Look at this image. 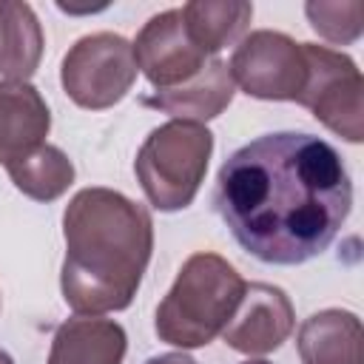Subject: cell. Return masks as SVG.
Here are the masks:
<instances>
[{
    "instance_id": "6da1fadb",
    "label": "cell",
    "mask_w": 364,
    "mask_h": 364,
    "mask_svg": "<svg viewBox=\"0 0 364 364\" xmlns=\"http://www.w3.org/2000/svg\"><path fill=\"white\" fill-rule=\"evenodd\" d=\"M213 205L250 256L264 264H301L324 253L347 222L353 182L330 142L279 131L222 162Z\"/></svg>"
},
{
    "instance_id": "7c38bea8",
    "label": "cell",
    "mask_w": 364,
    "mask_h": 364,
    "mask_svg": "<svg viewBox=\"0 0 364 364\" xmlns=\"http://www.w3.org/2000/svg\"><path fill=\"white\" fill-rule=\"evenodd\" d=\"M125 350L122 324L100 316H74L57 327L48 364H122Z\"/></svg>"
},
{
    "instance_id": "5bb4252c",
    "label": "cell",
    "mask_w": 364,
    "mask_h": 364,
    "mask_svg": "<svg viewBox=\"0 0 364 364\" xmlns=\"http://www.w3.org/2000/svg\"><path fill=\"white\" fill-rule=\"evenodd\" d=\"M43 26L28 3L0 0V74L26 82L43 57Z\"/></svg>"
},
{
    "instance_id": "9c48e42d",
    "label": "cell",
    "mask_w": 364,
    "mask_h": 364,
    "mask_svg": "<svg viewBox=\"0 0 364 364\" xmlns=\"http://www.w3.org/2000/svg\"><path fill=\"white\" fill-rule=\"evenodd\" d=\"M293 324L296 313L287 293L276 284L253 282L245 287V296L222 330V338L230 350L245 355H264L287 341Z\"/></svg>"
},
{
    "instance_id": "8fae6325",
    "label": "cell",
    "mask_w": 364,
    "mask_h": 364,
    "mask_svg": "<svg viewBox=\"0 0 364 364\" xmlns=\"http://www.w3.org/2000/svg\"><path fill=\"white\" fill-rule=\"evenodd\" d=\"M233 94H236V85H233L228 63L213 57L193 80H188L176 88H168V91H154L142 102L171 114L173 119L205 125V119L219 117L230 105Z\"/></svg>"
},
{
    "instance_id": "d6986e66",
    "label": "cell",
    "mask_w": 364,
    "mask_h": 364,
    "mask_svg": "<svg viewBox=\"0 0 364 364\" xmlns=\"http://www.w3.org/2000/svg\"><path fill=\"white\" fill-rule=\"evenodd\" d=\"M0 364H14V358H11L6 350H0Z\"/></svg>"
},
{
    "instance_id": "3957f363",
    "label": "cell",
    "mask_w": 364,
    "mask_h": 364,
    "mask_svg": "<svg viewBox=\"0 0 364 364\" xmlns=\"http://www.w3.org/2000/svg\"><path fill=\"white\" fill-rule=\"evenodd\" d=\"M247 282L216 253H193L156 307L154 330L165 344L193 350L210 344L230 321Z\"/></svg>"
},
{
    "instance_id": "e0dca14e",
    "label": "cell",
    "mask_w": 364,
    "mask_h": 364,
    "mask_svg": "<svg viewBox=\"0 0 364 364\" xmlns=\"http://www.w3.org/2000/svg\"><path fill=\"white\" fill-rule=\"evenodd\" d=\"M304 14H307L313 31L336 46H350L361 37L364 6L358 0H344V3L313 0V3H304Z\"/></svg>"
},
{
    "instance_id": "9a60e30c",
    "label": "cell",
    "mask_w": 364,
    "mask_h": 364,
    "mask_svg": "<svg viewBox=\"0 0 364 364\" xmlns=\"http://www.w3.org/2000/svg\"><path fill=\"white\" fill-rule=\"evenodd\" d=\"M179 11L191 40L208 57H216L222 48L242 40L253 20V3L245 0H193Z\"/></svg>"
},
{
    "instance_id": "7a4b0ae2",
    "label": "cell",
    "mask_w": 364,
    "mask_h": 364,
    "mask_svg": "<svg viewBox=\"0 0 364 364\" xmlns=\"http://www.w3.org/2000/svg\"><path fill=\"white\" fill-rule=\"evenodd\" d=\"M60 287L80 316L125 310L148 270L154 222L145 205L111 188H82L63 213Z\"/></svg>"
},
{
    "instance_id": "ac0fdd59",
    "label": "cell",
    "mask_w": 364,
    "mask_h": 364,
    "mask_svg": "<svg viewBox=\"0 0 364 364\" xmlns=\"http://www.w3.org/2000/svg\"><path fill=\"white\" fill-rule=\"evenodd\" d=\"M142 364H199V361L191 358V355H185V353H162V355H151Z\"/></svg>"
},
{
    "instance_id": "5b68a950",
    "label": "cell",
    "mask_w": 364,
    "mask_h": 364,
    "mask_svg": "<svg viewBox=\"0 0 364 364\" xmlns=\"http://www.w3.org/2000/svg\"><path fill=\"white\" fill-rule=\"evenodd\" d=\"M134 46L111 31L80 37L63 57L60 82L80 108L102 111L117 105L136 80Z\"/></svg>"
},
{
    "instance_id": "ba28073f",
    "label": "cell",
    "mask_w": 364,
    "mask_h": 364,
    "mask_svg": "<svg viewBox=\"0 0 364 364\" xmlns=\"http://www.w3.org/2000/svg\"><path fill=\"white\" fill-rule=\"evenodd\" d=\"M131 46L136 68L156 91H168L193 80L208 65V60H213L191 40L179 9L154 14Z\"/></svg>"
},
{
    "instance_id": "277c9868",
    "label": "cell",
    "mask_w": 364,
    "mask_h": 364,
    "mask_svg": "<svg viewBox=\"0 0 364 364\" xmlns=\"http://www.w3.org/2000/svg\"><path fill=\"white\" fill-rule=\"evenodd\" d=\"M210 154V128L171 119L145 136L134 159V173L156 210H182L196 199L208 173Z\"/></svg>"
},
{
    "instance_id": "2e32d148",
    "label": "cell",
    "mask_w": 364,
    "mask_h": 364,
    "mask_svg": "<svg viewBox=\"0 0 364 364\" xmlns=\"http://www.w3.org/2000/svg\"><path fill=\"white\" fill-rule=\"evenodd\" d=\"M14 188L34 202H54L60 199L74 182V162L57 145H40L31 154L6 165Z\"/></svg>"
},
{
    "instance_id": "4fadbf2b",
    "label": "cell",
    "mask_w": 364,
    "mask_h": 364,
    "mask_svg": "<svg viewBox=\"0 0 364 364\" xmlns=\"http://www.w3.org/2000/svg\"><path fill=\"white\" fill-rule=\"evenodd\" d=\"M301 364H361V321L350 310H318L299 327Z\"/></svg>"
},
{
    "instance_id": "8992f818",
    "label": "cell",
    "mask_w": 364,
    "mask_h": 364,
    "mask_svg": "<svg viewBox=\"0 0 364 364\" xmlns=\"http://www.w3.org/2000/svg\"><path fill=\"white\" fill-rule=\"evenodd\" d=\"M304 57H307V82L296 102L310 108V114L341 139L361 142L364 82L358 65L347 54L316 43H304Z\"/></svg>"
},
{
    "instance_id": "ffe728a7",
    "label": "cell",
    "mask_w": 364,
    "mask_h": 364,
    "mask_svg": "<svg viewBox=\"0 0 364 364\" xmlns=\"http://www.w3.org/2000/svg\"><path fill=\"white\" fill-rule=\"evenodd\" d=\"M242 364H270V361H264V358H247V361H242Z\"/></svg>"
},
{
    "instance_id": "30bf717a",
    "label": "cell",
    "mask_w": 364,
    "mask_h": 364,
    "mask_svg": "<svg viewBox=\"0 0 364 364\" xmlns=\"http://www.w3.org/2000/svg\"><path fill=\"white\" fill-rule=\"evenodd\" d=\"M51 111L31 82H0V162L9 165L46 145Z\"/></svg>"
},
{
    "instance_id": "52a82bcc",
    "label": "cell",
    "mask_w": 364,
    "mask_h": 364,
    "mask_svg": "<svg viewBox=\"0 0 364 364\" xmlns=\"http://www.w3.org/2000/svg\"><path fill=\"white\" fill-rule=\"evenodd\" d=\"M230 77L247 97L296 102L307 82L304 43L282 31H250L230 54Z\"/></svg>"
}]
</instances>
